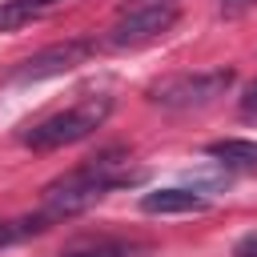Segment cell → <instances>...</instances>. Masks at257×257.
I'll return each instance as SVG.
<instances>
[{"mask_svg": "<svg viewBox=\"0 0 257 257\" xmlns=\"http://www.w3.org/2000/svg\"><path fill=\"white\" fill-rule=\"evenodd\" d=\"M137 181H141V169L128 165V153L108 149V153L88 157V161L76 165L72 173L48 181V185H44L40 213H44L48 221H64V217H76V213L92 209V205L104 201L112 189H124V185H137Z\"/></svg>", "mask_w": 257, "mask_h": 257, "instance_id": "cell-1", "label": "cell"}, {"mask_svg": "<svg viewBox=\"0 0 257 257\" xmlns=\"http://www.w3.org/2000/svg\"><path fill=\"white\" fill-rule=\"evenodd\" d=\"M20 4H28L32 12H40V8H52V4H60V0H20Z\"/></svg>", "mask_w": 257, "mask_h": 257, "instance_id": "cell-14", "label": "cell"}, {"mask_svg": "<svg viewBox=\"0 0 257 257\" xmlns=\"http://www.w3.org/2000/svg\"><path fill=\"white\" fill-rule=\"evenodd\" d=\"M112 112V96H84L44 120H36L32 128L20 133V141L32 149V153H52V149H64V145H76L84 137H92Z\"/></svg>", "mask_w": 257, "mask_h": 257, "instance_id": "cell-2", "label": "cell"}, {"mask_svg": "<svg viewBox=\"0 0 257 257\" xmlns=\"http://www.w3.org/2000/svg\"><path fill=\"white\" fill-rule=\"evenodd\" d=\"M241 116H257V80L245 88V96H241Z\"/></svg>", "mask_w": 257, "mask_h": 257, "instance_id": "cell-11", "label": "cell"}, {"mask_svg": "<svg viewBox=\"0 0 257 257\" xmlns=\"http://www.w3.org/2000/svg\"><path fill=\"white\" fill-rule=\"evenodd\" d=\"M237 72L233 68H201V72H173L157 84H149V104L165 108V112H197L209 108L213 100H221L233 88Z\"/></svg>", "mask_w": 257, "mask_h": 257, "instance_id": "cell-3", "label": "cell"}, {"mask_svg": "<svg viewBox=\"0 0 257 257\" xmlns=\"http://www.w3.org/2000/svg\"><path fill=\"white\" fill-rule=\"evenodd\" d=\"M249 4H253V0H221L225 12H241V8H249Z\"/></svg>", "mask_w": 257, "mask_h": 257, "instance_id": "cell-12", "label": "cell"}, {"mask_svg": "<svg viewBox=\"0 0 257 257\" xmlns=\"http://www.w3.org/2000/svg\"><path fill=\"white\" fill-rule=\"evenodd\" d=\"M205 153L213 161H221L225 169H257V141H241V137H225V141H213L205 145Z\"/></svg>", "mask_w": 257, "mask_h": 257, "instance_id": "cell-8", "label": "cell"}, {"mask_svg": "<svg viewBox=\"0 0 257 257\" xmlns=\"http://www.w3.org/2000/svg\"><path fill=\"white\" fill-rule=\"evenodd\" d=\"M141 4H177V0H124L120 8H141Z\"/></svg>", "mask_w": 257, "mask_h": 257, "instance_id": "cell-13", "label": "cell"}, {"mask_svg": "<svg viewBox=\"0 0 257 257\" xmlns=\"http://www.w3.org/2000/svg\"><path fill=\"white\" fill-rule=\"evenodd\" d=\"M177 24V4H141V8H120V20L108 28L104 44L108 48H145L161 40Z\"/></svg>", "mask_w": 257, "mask_h": 257, "instance_id": "cell-5", "label": "cell"}, {"mask_svg": "<svg viewBox=\"0 0 257 257\" xmlns=\"http://www.w3.org/2000/svg\"><path fill=\"white\" fill-rule=\"evenodd\" d=\"M233 257H257V229H253V233H245V237L233 245Z\"/></svg>", "mask_w": 257, "mask_h": 257, "instance_id": "cell-10", "label": "cell"}, {"mask_svg": "<svg viewBox=\"0 0 257 257\" xmlns=\"http://www.w3.org/2000/svg\"><path fill=\"white\" fill-rule=\"evenodd\" d=\"M149 245L133 241V237H80L68 241L56 257H145Z\"/></svg>", "mask_w": 257, "mask_h": 257, "instance_id": "cell-6", "label": "cell"}, {"mask_svg": "<svg viewBox=\"0 0 257 257\" xmlns=\"http://www.w3.org/2000/svg\"><path fill=\"white\" fill-rule=\"evenodd\" d=\"M36 12L28 8V4H20V0H0V32H12V28H20V24H28Z\"/></svg>", "mask_w": 257, "mask_h": 257, "instance_id": "cell-9", "label": "cell"}, {"mask_svg": "<svg viewBox=\"0 0 257 257\" xmlns=\"http://www.w3.org/2000/svg\"><path fill=\"white\" fill-rule=\"evenodd\" d=\"M96 52V40L88 36H72V40H60V44H48L40 52H32L28 60H20L12 68V84H36V80H52V76H64L72 68H80L88 56Z\"/></svg>", "mask_w": 257, "mask_h": 257, "instance_id": "cell-4", "label": "cell"}, {"mask_svg": "<svg viewBox=\"0 0 257 257\" xmlns=\"http://www.w3.org/2000/svg\"><path fill=\"white\" fill-rule=\"evenodd\" d=\"M209 197L193 193V189H153L141 197V213H157V217H177V213H205Z\"/></svg>", "mask_w": 257, "mask_h": 257, "instance_id": "cell-7", "label": "cell"}]
</instances>
